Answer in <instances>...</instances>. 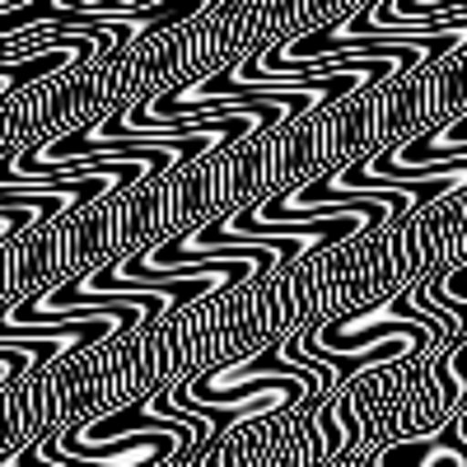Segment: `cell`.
Instances as JSON below:
<instances>
[{
	"instance_id": "cell-1",
	"label": "cell",
	"mask_w": 467,
	"mask_h": 467,
	"mask_svg": "<svg viewBox=\"0 0 467 467\" xmlns=\"http://www.w3.org/2000/svg\"><path fill=\"white\" fill-rule=\"evenodd\" d=\"M360 458H365V467H467V444L449 431H435V435L388 440Z\"/></svg>"
}]
</instances>
